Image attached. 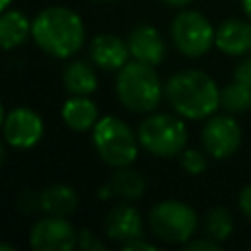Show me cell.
<instances>
[{"label": "cell", "mask_w": 251, "mask_h": 251, "mask_svg": "<svg viewBox=\"0 0 251 251\" xmlns=\"http://www.w3.org/2000/svg\"><path fill=\"white\" fill-rule=\"evenodd\" d=\"M106 235L114 241H129L135 237L143 235V226H141V216L133 206L127 204H118L110 210L104 222Z\"/></svg>", "instance_id": "4fadbf2b"}, {"label": "cell", "mask_w": 251, "mask_h": 251, "mask_svg": "<svg viewBox=\"0 0 251 251\" xmlns=\"http://www.w3.org/2000/svg\"><path fill=\"white\" fill-rule=\"evenodd\" d=\"M216 45L227 55H243L251 49V25L241 20H226L216 29Z\"/></svg>", "instance_id": "5bb4252c"}, {"label": "cell", "mask_w": 251, "mask_h": 251, "mask_svg": "<svg viewBox=\"0 0 251 251\" xmlns=\"http://www.w3.org/2000/svg\"><path fill=\"white\" fill-rule=\"evenodd\" d=\"M137 139L149 153L157 157H173L184 149L188 133L182 120L169 114H153L137 127Z\"/></svg>", "instance_id": "5b68a950"}, {"label": "cell", "mask_w": 251, "mask_h": 251, "mask_svg": "<svg viewBox=\"0 0 251 251\" xmlns=\"http://www.w3.org/2000/svg\"><path fill=\"white\" fill-rule=\"evenodd\" d=\"M31 35L45 53L57 59H67L82 47L84 25L76 12L63 6H51L35 16Z\"/></svg>", "instance_id": "6da1fadb"}, {"label": "cell", "mask_w": 251, "mask_h": 251, "mask_svg": "<svg viewBox=\"0 0 251 251\" xmlns=\"http://www.w3.org/2000/svg\"><path fill=\"white\" fill-rule=\"evenodd\" d=\"M233 76H235V80H239V82H243V84L251 86V57L243 59V61L235 67Z\"/></svg>", "instance_id": "d4e9b609"}, {"label": "cell", "mask_w": 251, "mask_h": 251, "mask_svg": "<svg viewBox=\"0 0 251 251\" xmlns=\"http://www.w3.org/2000/svg\"><path fill=\"white\" fill-rule=\"evenodd\" d=\"M202 143L208 155L216 159H227L241 143L239 124L231 116H216L202 129Z\"/></svg>", "instance_id": "9c48e42d"}, {"label": "cell", "mask_w": 251, "mask_h": 251, "mask_svg": "<svg viewBox=\"0 0 251 251\" xmlns=\"http://www.w3.org/2000/svg\"><path fill=\"white\" fill-rule=\"evenodd\" d=\"M78 245L82 247V249H86V251H94V249H98V251H102L106 245L98 239V237H94L88 229H82L80 231V235H78Z\"/></svg>", "instance_id": "603a6c76"}, {"label": "cell", "mask_w": 251, "mask_h": 251, "mask_svg": "<svg viewBox=\"0 0 251 251\" xmlns=\"http://www.w3.org/2000/svg\"><path fill=\"white\" fill-rule=\"evenodd\" d=\"M78 206V196L73 186L69 184H53L39 192V210L49 216H63L67 218Z\"/></svg>", "instance_id": "9a60e30c"}, {"label": "cell", "mask_w": 251, "mask_h": 251, "mask_svg": "<svg viewBox=\"0 0 251 251\" xmlns=\"http://www.w3.org/2000/svg\"><path fill=\"white\" fill-rule=\"evenodd\" d=\"M31 33L29 20L18 10H4L0 18V43L4 49H14L22 45Z\"/></svg>", "instance_id": "e0dca14e"}, {"label": "cell", "mask_w": 251, "mask_h": 251, "mask_svg": "<svg viewBox=\"0 0 251 251\" xmlns=\"http://www.w3.org/2000/svg\"><path fill=\"white\" fill-rule=\"evenodd\" d=\"M180 165H182V169H184L186 173H190V175H200V173H204V169H206V157H204V153H200L198 149H186V151H182V155H180Z\"/></svg>", "instance_id": "7402d4cb"}, {"label": "cell", "mask_w": 251, "mask_h": 251, "mask_svg": "<svg viewBox=\"0 0 251 251\" xmlns=\"http://www.w3.org/2000/svg\"><path fill=\"white\" fill-rule=\"evenodd\" d=\"M98 2H114V0H98Z\"/></svg>", "instance_id": "1f68e13d"}, {"label": "cell", "mask_w": 251, "mask_h": 251, "mask_svg": "<svg viewBox=\"0 0 251 251\" xmlns=\"http://www.w3.org/2000/svg\"><path fill=\"white\" fill-rule=\"evenodd\" d=\"M171 35L175 47L186 57L204 55L212 43H216V29L200 12H180L171 24Z\"/></svg>", "instance_id": "52a82bcc"}, {"label": "cell", "mask_w": 251, "mask_h": 251, "mask_svg": "<svg viewBox=\"0 0 251 251\" xmlns=\"http://www.w3.org/2000/svg\"><path fill=\"white\" fill-rule=\"evenodd\" d=\"M78 243V233L63 216H45L29 231V245L35 251H71Z\"/></svg>", "instance_id": "ba28073f"}, {"label": "cell", "mask_w": 251, "mask_h": 251, "mask_svg": "<svg viewBox=\"0 0 251 251\" xmlns=\"http://www.w3.org/2000/svg\"><path fill=\"white\" fill-rule=\"evenodd\" d=\"M184 251L188 249H208V251H216L220 249V241L212 239V237H206V239H188L184 245H182Z\"/></svg>", "instance_id": "cb8c5ba5"}, {"label": "cell", "mask_w": 251, "mask_h": 251, "mask_svg": "<svg viewBox=\"0 0 251 251\" xmlns=\"http://www.w3.org/2000/svg\"><path fill=\"white\" fill-rule=\"evenodd\" d=\"M196 226V212L178 200H163L149 212V227L165 243L184 245L194 235Z\"/></svg>", "instance_id": "8992f818"}, {"label": "cell", "mask_w": 251, "mask_h": 251, "mask_svg": "<svg viewBox=\"0 0 251 251\" xmlns=\"http://www.w3.org/2000/svg\"><path fill=\"white\" fill-rule=\"evenodd\" d=\"M161 2H165V4H169V6H186V4L192 2V0H161Z\"/></svg>", "instance_id": "83f0119b"}, {"label": "cell", "mask_w": 251, "mask_h": 251, "mask_svg": "<svg viewBox=\"0 0 251 251\" xmlns=\"http://www.w3.org/2000/svg\"><path fill=\"white\" fill-rule=\"evenodd\" d=\"M220 104L231 114H241L249 110L251 108V86L239 80H233L231 84L220 90Z\"/></svg>", "instance_id": "ffe728a7"}, {"label": "cell", "mask_w": 251, "mask_h": 251, "mask_svg": "<svg viewBox=\"0 0 251 251\" xmlns=\"http://www.w3.org/2000/svg\"><path fill=\"white\" fill-rule=\"evenodd\" d=\"M122 249H124V251H126V249H147V251H157V247H155L153 243H147V241H143L141 237H135V239H129V241L122 243Z\"/></svg>", "instance_id": "4316f807"}, {"label": "cell", "mask_w": 251, "mask_h": 251, "mask_svg": "<svg viewBox=\"0 0 251 251\" xmlns=\"http://www.w3.org/2000/svg\"><path fill=\"white\" fill-rule=\"evenodd\" d=\"M233 231V216L224 206H216L206 214V233L216 241H224Z\"/></svg>", "instance_id": "44dd1931"}, {"label": "cell", "mask_w": 251, "mask_h": 251, "mask_svg": "<svg viewBox=\"0 0 251 251\" xmlns=\"http://www.w3.org/2000/svg\"><path fill=\"white\" fill-rule=\"evenodd\" d=\"M10 2H12V0H2V2H0V8H2V12L8 8V4H10Z\"/></svg>", "instance_id": "f546056e"}, {"label": "cell", "mask_w": 251, "mask_h": 251, "mask_svg": "<svg viewBox=\"0 0 251 251\" xmlns=\"http://www.w3.org/2000/svg\"><path fill=\"white\" fill-rule=\"evenodd\" d=\"M239 208L247 218H251V184H247L239 192Z\"/></svg>", "instance_id": "484cf974"}, {"label": "cell", "mask_w": 251, "mask_h": 251, "mask_svg": "<svg viewBox=\"0 0 251 251\" xmlns=\"http://www.w3.org/2000/svg\"><path fill=\"white\" fill-rule=\"evenodd\" d=\"M165 96L173 110L188 120H202L220 106L216 82L202 71L188 69L173 75L165 84Z\"/></svg>", "instance_id": "7a4b0ae2"}, {"label": "cell", "mask_w": 251, "mask_h": 251, "mask_svg": "<svg viewBox=\"0 0 251 251\" xmlns=\"http://www.w3.org/2000/svg\"><path fill=\"white\" fill-rule=\"evenodd\" d=\"M243 2V10H245V14L251 18V0H241Z\"/></svg>", "instance_id": "f1b7e54d"}, {"label": "cell", "mask_w": 251, "mask_h": 251, "mask_svg": "<svg viewBox=\"0 0 251 251\" xmlns=\"http://www.w3.org/2000/svg\"><path fill=\"white\" fill-rule=\"evenodd\" d=\"M129 47L124 39L112 33L96 35L90 43V57L94 65H98L104 71H120L129 57Z\"/></svg>", "instance_id": "7c38bea8"}, {"label": "cell", "mask_w": 251, "mask_h": 251, "mask_svg": "<svg viewBox=\"0 0 251 251\" xmlns=\"http://www.w3.org/2000/svg\"><path fill=\"white\" fill-rule=\"evenodd\" d=\"M120 102L131 112H151L161 102V82L153 65L133 61L120 69L116 78Z\"/></svg>", "instance_id": "3957f363"}, {"label": "cell", "mask_w": 251, "mask_h": 251, "mask_svg": "<svg viewBox=\"0 0 251 251\" xmlns=\"http://www.w3.org/2000/svg\"><path fill=\"white\" fill-rule=\"evenodd\" d=\"M129 53L135 61L147 63V65H161L167 55V45L161 37V33L151 25H139L135 27L127 37Z\"/></svg>", "instance_id": "8fae6325"}, {"label": "cell", "mask_w": 251, "mask_h": 251, "mask_svg": "<svg viewBox=\"0 0 251 251\" xmlns=\"http://www.w3.org/2000/svg\"><path fill=\"white\" fill-rule=\"evenodd\" d=\"M108 190L110 194H116L120 198H126V200H135L143 194L145 190V180L143 176L133 171V169H127V167H122L118 169L110 180H108Z\"/></svg>", "instance_id": "d6986e66"}, {"label": "cell", "mask_w": 251, "mask_h": 251, "mask_svg": "<svg viewBox=\"0 0 251 251\" xmlns=\"http://www.w3.org/2000/svg\"><path fill=\"white\" fill-rule=\"evenodd\" d=\"M63 120L65 124L75 131H86L96 126L98 122V108L96 104L86 96H71L63 104Z\"/></svg>", "instance_id": "2e32d148"}, {"label": "cell", "mask_w": 251, "mask_h": 251, "mask_svg": "<svg viewBox=\"0 0 251 251\" xmlns=\"http://www.w3.org/2000/svg\"><path fill=\"white\" fill-rule=\"evenodd\" d=\"M0 249L2 251H14V247H10V245H0Z\"/></svg>", "instance_id": "4dcf8cb0"}, {"label": "cell", "mask_w": 251, "mask_h": 251, "mask_svg": "<svg viewBox=\"0 0 251 251\" xmlns=\"http://www.w3.org/2000/svg\"><path fill=\"white\" fill-rule=\"evenodd\" d=\"M92 141L102 161L114 169L129 167L137 157L139 139L120 118L106 116L98 120L92 131Z\"/></svg>", "instance_id": "277c9868"}, {"label": "cell", "mask_w": 251, "mask_h": 251, "mask_svg": "<svg viewBox=\"0 0 251 251\" xmlns=\"http://www.w3.org/2000/svg\"><path fill=\"white\" fill-rule=\"evenodd\" d=\"M63 84L75 96H86L96 88L94 69L86 61H73L63 71Z\"/></svg>", "instance_id": "ac0fdd59"}, {"label": "cell", "mask_w": 251, "mask_h": 251, "mask_svg": "<svg viewBox=\"0 0 251 251\" xmlns=\"http://www.w3.org/2000/svg\"><path fill=\"white\" fill-rule=\"evenodd\" d=\"M43 135L41 118L29 108H14L4 118V139L18 149L33 147Z\"/></svg>", "instance_id": "30bf717a"}]
</instances>
